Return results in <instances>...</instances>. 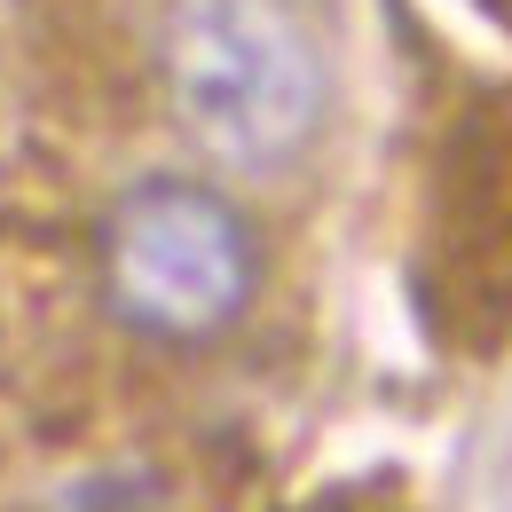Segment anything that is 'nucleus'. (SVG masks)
<instances>
[{
    "instance_id": "obj_1",
    "label": "nucleus",
    "mask_w": 512,
    "mask_h": 512,
    "mask_svg": "<svg viewBox=\"0 0 512 512\" xmlns=\"http://www.w3.org/2000/svg\"><path fill=\"white\" fill-rule=\"evenodd\" d=\"M158 87L174 127L229 174H284L331 111V64L284 0H174Z\"/></svg>"
},
{
    "instance_id": "obj_2",
    "label": "nucleus",
    "mask_w": 512,
    "mask_h": 512,
    "mask_svg": "<svg viewBox=\"0 0 512 512\" xmlns=\"http://www.w3.org/2000/svg\"><path fill=\"white\" fill-rule=\"evenodd\" d=\"M95 284L103 308L158 339V347H205L237 331L260 292V237L237 197L182 174H142L111 197L95 229Z\"/></svg>"
}]
</instances>
